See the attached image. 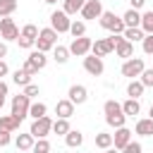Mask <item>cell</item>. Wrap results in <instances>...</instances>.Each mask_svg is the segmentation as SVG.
Here are the masks:
<instances>
[{
	"mask_svg": "<svg viewBox=\"0 0 153 153\" xmlns=\"http://www.w3.org/2000/svg\"><path fill=\"white\" fill-rule=\"evenodd\" d=\"M84 69L91 74V76H100L103 74V69H105V65H103V57H98V55H84Z\"/></svg>",
	"mask_w": 153,
	"mask_h": 153,
	"instance_id": "obj_11",
	"label": "cell"
},
{
	"mask_svg": "<svg viewBox=\"0 0 153 153\" xmlns=\"http://www.w3.org/2000/svg\"><path fill=\"white\" fill-rule=\"evenodd\" d=\"M53 60H55L57 65H65V62L69 60V48H65V45H55V48H53Z\"/></svg>",
	"mask_w": 153,
	"mask_h": 153,
	"instance_id": "obj_27",
	"label": "cell"
},
{
	"mask_svg": "<svg viewBox=\"0 0 153 153\" xmlns=\"http://www.w3.org/2000/svg\"><path fill=\"white\" fill-rule=\"evenodd\" d=\"M122 112H124L127 117H136V115L141 112V103H139V98H127V100L122 103Z\"/></svg>",
	"mask_w": 153,
	"mask_h": 153,
	"instance_id": "obj_18",
	"label": "cell"
},
{
	"mask_svg": "<svg viewBox=\"0 0 153 153\" xmlns=\"http://www.w3.org/2000/svg\"><path fill=\"white\" fill-rule=\"evenodd\" d=\"M129 2H131V7H134V10H141V7L146 5V0H129Z\"/></svg>",
	"mask_w": 153,
	"mask_h": 153,
	"instance_id": "obj_44",
	"label": "cell"
},
{
	"mask_svg": "<svg viewBox=\"0 0 153 153\" xmlns=\"http://www.w3.org/2000/svg\"><path fill=\"white\" fill-rule=\"evenodd\" d=\"M29 105H31V98L22 91L19 96H14V98H12V112H10V115L22 124V122H24V117L29 115Z\"/></svg>",
	"mask_w": 153,
	"mask_h": 153,
	"instance_id": "obj_3",
	"label": "cell"
},
{
	"mask_svg": "<svg viewBox=\"0 0 153 153\" xmlns=\"http://www.w3.org/2000/svg\"><path fill=\"white\" fill-rule=\"evenodd\" d=\"M14 146H17L19 151H31V146H33V136H31V131H29V134H19V136L14 139Z\"/></svg>",
	"mask_w": 153,
	"mask_h": 153,
	"instance_id": "obj_26",
	"label": "cell"
},
{
	"mask_svg": "<svg viewBox=\"0 0 153 153\" xmlns=\"http://www.w3.org/2000/svg\"><path fill=\"white\" fill-rule=\"evenodd\" d=\"M103 112H105V122L110 127H122L127 122V115L122 112V103H117V100H105Z\"/></svg>",
	"mask_w": 153,
	"mask_h": 153,
	"instance_id": "obj_1",
	"label": "cell"
},
{
	"mask_svg": "<svg viewBox=\"0 0 153 153\" xmlns=\"http://www.w3.org/2000/svg\"><path fill=\"white\" fill-rule=\"evenodd\" d=\"M143 84H141V79H131L129 84H127V96L129 98H141L143 96Z\"/></svg>",
	"mask_w": 153,
	"mask_h": 153,
	"instance_id": "obj_21",
	"label": "cell"
},
{
	"mask_svg": "<svg viewBox=\"0 0 153 153\" xmlns=\"http://www.w3.org/2000/svg\"><path fill=\"white\" fill-rule=\"evenodd\" d=\"M84 2H86V0H65V7H62V10H65L67 14H76V12L84 7Z\"/></svg>",
	"mask_w": 153,
	"mask_h": 153,
	"instance_id": "obj_31",
	"label": "cell"
},
{
	"mask_svg": "<svg viewBox=\"0 0 153 153\" xmlns=\"http://www.w3.org/2000/svg\"><path fill=\"white\" fill-rule=\"evenodd\" d=\"M43 2H48V5H55V2H57V0H43Z\"/></svg>",
	"mask_w": 153,
	"mask_h": 153,
	"instance_id": "obj_49",
	"label": "cell"
},
{
	"mask_svg": "<svg viewBox=\"0 0 153 153\" xmlns=\"http://www.w3.org/2000/svg\"><path fill=\"white\" fill-rule=\"evenodd\" d=\"M31 76H33V74H29V72L22 67V69H17V72L12 74V81H14L17 86H26V84H31Z\"/></svg>",
	"mask_w": 153,
	"mask_h": 153,
	"instance_id": "obj_28",
	"label": "cell"
},
{
	"mask_svg": "<svg viewBox=\"0 0 153 153\" xmlns=\"http://www.w3.org/2000/svg\"><path fill=\"white\" fill-rule=\"evenodd\" d=\"M91 38L84 33V36H76L72 43H69V55H79V57H84L86 53H91Z\"/></svg>",
	"mask_w": 153,
	"mask_h": 153,
	"instance_id": "obj_10",
	"label": "cell"
},
{
	"mask_svg": "<svg viewBox=\"0 0 153 153\" xmlns=\"http://www.w3.org/2000/svg\"><path fill=\"white\" fill-rule=\"evenodd\" d=\"M112 50H115V43L110 41V36H108V38H98V41L91 43V53L98 55V57H105V55H110Z\"/></svg>",
	"mask_w": 153,
	"mask_h": 153,
	"instance_id": "obj_14",
	"label": "cell"
},
{
	"mask_svg": "<svg viewBox=\"0 0 153 153\" xmlns=\"http://www.w3.org/2000/svg\"><path fill=\"white\" fill-rule=\"evenodd\" d=\"M55 115L57 117H72L74 115V103L69 100V98H62V100H57V105H55Z\"/></svg>",
	"mask_w": 153,
	"mask_h": 153,
	"instance_id": "obj_17",
	"label": "cell"
},
{
	"mask_svg": "<svg viewBox=\"0 0 153 153\" xmlns=\"http://www.w3.org/2000/svg\"><path fill=\"white\" fill-rule=\"evenodd\" d=\"M0 129H5V131H14V129H19V122H17L12 115H0Z\"/></svg>",
	"mask_w": 153,
	"mask_h": 153,
	"instance_id": "obj_29",
	"label": "cell"
},
{
	"mask_svg": "<svg viewBox=\"0 0 153 153\" xmlns=\"http://www.w3.org/2000/svg\"><path fill=\"white\" fill-rule=\"evenodd\" d=\"M50 129H53V120L48 117V115H43V117H36L33 120V124H31V136L33 139H43V136H48L50 134Z\"/></svg>",
	"mask_w": 153,
	"mask_h": 153,
	"instance_id": "obj_7",
	"label": "cell"
},
{
	"mask_svg": "<svg viewBox=\"0 0 153 153\" xmlns=\"http://www.w3.org/2000/svg\"><path fill=\"white\" fill-rule=\"evenodd\" d=\"M55 45H57V31H55L53 26H48V29H38L36 48H38V50H43V53H48V50H53Z\"/></svg>",
	"mask_w": 153,
	"mask_h": 153,
	"instance_id": "obj_2",
	"label": "cell"
},
{
	"mask_svg": "<svg viewBox=\"0 0 153 153\" xmlns=\"http://www.w3.org/2000/svg\"><path fill=\"white\" fill-rule=\"evenodd\" d=\"M2 57H7V43L5 41H0V60Z\"/></svg>",
	"mask_w": 153,
	"mask_h": 153,
	"instance_id": "obj_45",
	"label": "cell"
},
{
	"mask_svg": "<svg viewBox=\"0 0 153 153\" xmlns=\"http://www.w3.org/2000/svg\"><path fill=\"white\" fill-rule=\"evenodd\" d=\"M17 10V0H0V17H10Z\"/></svg>",
	"mask_w": 153,
	"mask_h": 153,
	"instance_id": "obj_32",
	"label": "cell"
},
{
	"mask_svg": "<svg viewBox=\"0 0 153 153\" xmlns=\"http://www.w3.org/2000/svg\"><path fill=\"white\" fill-rule=\"evenodd\" d=\"M136 134L139 136H153V120L151 117H143L136 122Z\"/></svg>",
	"mask_w": 153,
	"mask_h": 153,
	"instance_id": "obj_23",
	"label": "cell"
},
{
	"mask_svg": "<svg viewBox=\"0 0 153 153\" xmlns=\"http://www.w3.org/2000/svg\"><path fill=\"white\" fill-rule=\"evenodd\" d=\"M45 112H48V105H45V103H31V105H29V115H31L33 120H36V117H43Z\"/></svg>",
	"mask_w": 153,
	"mask_h": 153,
	"instance_id": "obj_30",
	"label": "cell"
},
{
	"mask_svg": "<svg viewBox=\"0 0 153 153\" xmlns=\"http://www.w3.org/2000/svg\"><path fill=\"white\" fill-rule=\"evenodd\" d=\"M22 36H29V38H36V36H38V26H33V24H26V26L22 29Z\"/></svg>",
	"mask_w": 153,
	"mask_h": 153,
	"instance_id": "obj_40",
	"label": "cell"
},
{
	"mask_svg": "<svg viewBox=\"0 0 153 153\" xmlns=\"http://www.w3.org/2000/svg\"><path fill=\"white\" fill-rule=\"evenodd\" d=\"M69 24H72V19H69V14H67L65 10H55V12L50 14V26H53L57 33H67V31H69Z\"/></svg>",
	"mask_w": 153,
	"mask_h": 153,
	"instance_id": "obj_8",
	"label": "cell"
},
{
	"mask_svg": "<svg viewBox=\"0 0 153 153\" xmlns=\"http://www.w3.org/2000/svg\"><path fill=\"white\" fill-rule=\"evenodd\" d=\"M141 29H143V33H153V12L141 14Z\"/></svg>",
	"mask_w": 153,
	"mask_h": 153,
	"instance_id": "obj_33",
	"label": "cell"
},
{
	"mask_svg": "<svg viewBox=\"0 0 153 153\" xmlns=\"http://www.w3.org/2000/svg\"><path fill=\"white\" fill-rule=\"evenodd\" d=\"M131 134H134V131H129L124 124H122V127H115V134H112V146H115L117 151H122V148H124V143L131 139Z\"/></svg>",
	"mask_w": 153,
	"mask_h": 153,
	"instance_id": "obj_16",
	"label": "cell"
},
{
	"mask_svg": "<svg viewBox=\"0 0 153 153\" xmlns=\"http://www.w3.org/2000/svg\"><path fill=\"white\" fill-rule=\"evenodd\" d=\"M12 131H5V129H0V148H5V146H10V141H12V136H10Z\"/></svg>",
	"mask_w": 153,
	"mask_h": 153,
	"instance_id": "obj_42",
	"label": "cell"
},
{
	"mask_svg": "<svg viewBox=\"0 0 153 153\" xmlns=\"http://www.w3.org/2000/svg\"><path fill=\"white\" fill-rule=\"evenodd\" d=\"M122 22H124V26H141V12L134 10V7H129L122 14Z\"/></svg>",
	"mask_w": 153,
	"mask_h": 153,
	"instance_id": "obj_19",
	"label": "cell"
},
{
	"mask_svg": "<svg viewBox=\"0 0 153 153\" xmlns=\"http://www.w3.org/2000/svg\"><path fill=\"white\" fill-rule=\"evenodd\" d=\"M7 74H10V67H7V62H5V60H0V79H2V76H7Z\"/></svg>",
	"mask_w": 153,
	"mask_h": 153,
	"instance_id": "obj_43",
	"label": "cell"
},
{
	"mask_svg": "<svg viewBox=\"0 0 153 153\" xmlns=\"http://www.w3.org/2000/svg\"><path fill=\"white\" fill-rule=\"evenodd\" d=\"M17 43H19V48H24V50H31L33 45H36V38H29V36H17Z\"/></svg>",
	"mask_w": 153,
	"mask_h": 153,
	"instance_id": "obj_36",
	"label": "cell"
},
{
	"mask_svg": "<svg viewBox=\"0 0 153 153\" xmlns=\"http://www.w3.org/2000/svg\"><path fill=\"white\" fill-rule=\"evenodd\" d=\"M96 148H100V151H108V148H112V134L98 131V134H96Z\"/></svg>",
	"mask_w": 153,
	"mask_h": 153,
	"instance_id": "obj_25",
	"label": "cell"
},
{
	"mask_svg": "<svg viewBox=\"0 0 153 153\" xmlns=\"http://www.w3.org/2000/svg\"><path fill=\"white\" fill-rule=\"evenodd\" d=\"M143 60L141 57H127L124 65H122V76H129V79H136L141 72H143Z\"/></svg>",
	"mask_w": 153,
	"mask_h": 153,
	"instance_id": "obj_9",
	"label": "cell"
},
{
	"mask_svg": "<svg viewBox=\"0 0 153 153\" xmlns=\"http://www.w3.org/2000/svg\"><path fill=\"white\" fill-rule=\"evenodd\" d=\"M148 117H151V120H153V105H151V110H148Z\"/></svg>",
	"mask_w": 153,
	"mask_h": 153,
	"instance_id": "obj_48",
	"label": "cell"
},
{
	"mask_svg": "<svg viewBox=\"0 0 153 153\" xmlns=\"http://www.w3.org/2000/svg\"><path fill=\"white\" fill-rule=\"evenodd\" d=\"M67 98H69L74 105H81V103H86V100H88V88H86V86H81V84H72V86H69V91H67Z\"/></svg>",
	"mask_w": 153,
	"mask_h": 153,
	"instance_id": "obj_15",
	"label": "cell"
},
{
	"mask_svg": "<svg viewBox=\"0 0 153 153\" xmlns=\"http://www.w3.org/2000/svg\"><path fill=\"white\" fill-rule=\"evenodd\" d=\"M139 79H141V84L148 88V86H153V69H146L143 67V72L139 74Z\"/></svg>",
	"mask_w": 153,
	"mask_h": 153,
	"instance_id": "obj_38",
	"label": "cell"
},
{
	"mask_svg": "<svg viewBox=\"0 0 153 153\" xmlns=\"http://www.w3.org/2000/svg\"><path fill=\"white\" fill-rule=\"evenodd\" d=\"M65 143H67L69 148H79V146L84 143V134H81L79 129H69V131L65 134Z\"/></svg>",
	"mask_w": 153,
	"mask_h": 153,
	"instance_id": "obj_20",
	"label": "cell"
},
{
	"mask_svg": "<svg viewBox=\"0 0 153 153\" xmlns=\"http://www.w3.org/2000/svg\"><path fill=\"white\" fill-rule=\"evenodd\" d=\"M110 41L115 43V53H117V57H124V60H127V57H131V55H134V43H131V41H127L122 33H112V36H110Z\"/></svg>",
	"mask_w": 153,
	"mask_h": 153,
	"instance_id": "obj_6",
	"label": "cell"
},
{
	"mask_svg": "<svg viewBox=\"0 0 153 153\" xmlns=\"http://www.w3.org/2000/svg\"><path fill=\"white\" fill-rule=\"evenodd\" d=\"M79 12H81L84 19H98V17L103 14V2H100V0H86Z\"/></svg>",
	"mask_w": 153,
	"mask_h": 153,
	"instance_id": "obj_12",
	"label": "cell"
},
{
	"mask_svg": "<svg viewBox=\"0 0 153 153\" xmlns=\"http://www.w3.org/2000/svg\"><path fill=\"white\" fill-rule=\"evenodd\" d=\"M122 36H124L127 41L136 43V41H141V38H143V29H141V26H127V29L122 31Z\"/></svg>",
	"mask_w": 153,
	"mask_h": 153,
	"instance_id": "obj_24",
	"label": "cell"
},
{
	"mask_svg": "<svg viewBox=\"0 0 153 153\" xmlns=\"http://www.w3.org/2000/svg\"><path fill=\"white\" fill-rule=\"evenodd\" d=\"M100 19V26L105 29V31H110V33H122L127 26H124V22H122V17H117L115 12H105L103 10V14L98 17Z\"/></svg>",
	"mask_w": 153,
	"mask_h": 153,
	"instance_id": "obj_5",
	"label": "cell"
},
{
	"mask_svg": "<svg viewBox=\"0 0 153 153\" xmlns=\"http://www.w3.org/2000/svg\"><path fill=\"white\" fill-rule=\"evenodd\" d=\"M0 96H7V84L0 79Z\"/></svg>",
	"mask_w": 153,
	"mask_h": 153,
	"instance_id": "obj_46",
	"label": "cell"
},
{
	"mask_svg": "<svg viewBox=\"0 0 153 153\" xmlns=\"http://www.w3.org/2000/svg\"><path fill=\"white\" fill-rule=\"evenodd\" d=\"M69 129H72V127H69V120H67V117H57V120L53 122V129H50V134L65 136V134H67Z\"/></svg>",
	"mask_w": 153,
	"mask_h": 153,
	"instance_id": "obj_22",
	"label": "cell"
},
{
	"mask_svg": "<svg viewBox=\"0 0 153 153\" xmlns=\"http://www.w3.org/2000/svg\"><path fill=\"white\" fill-rule=\"evenodd\" d=\"M141 45H143V53L146 55H153V33H143Z\"/></svg>",
	"mask_w": 153,
	"mask_h": 153,
	"instance_id": "obj_37",
	"label": "cell"
},
{
	"mask_svg": "<svg viewBox=\"0 0 153 153\" xmlns=\"http://www.w3.org/2000/svg\"><path fill=\"white\" fill-rule=\"evenodd\" d=\"M2 105H5V96H0V110H2Z\"/></svg>",
	"mask_w": 153,
	"mask_h": 153,
	"instance_id": "obj_47",
	"label": "cell"
},
{
	"mask_svg": "<svg viewBox=\"0 0 153 153\" xmlns=\"http://www.w3.org/2000/svg\"><path fill=\"white\" fill-rule=\"evenodd\" d=\"M69 33H72L74 38H76V36H84V33H86V22H76V19H74V22L69 24Z\"/></svg>",
	"mask_w": 153,
	"mask_h": 153,
	"instance_id": "obj_34",
	"label": "cell"
},
{
	"mask_svg": "<svg viewBox=\"0 0 153 153\" xmlns=\"http://www.w3.org/2000/svg\"><path fill=\"white\" fill-rule=\"evenodd\" d=\"M31 151H36V153H48V151H50V143L45 141V136H43V139H36L33 146H31Z\"/></svg>",
	"mask_w": 153,
	"mask_h": 153,
	"instance_id": "obj_35",
	"label": "cell"
},
{
	"mask_svg": "<svg viewBox=\"0 0 153 153\" xmlns=\"http://www.w3.org/2000/svg\"><path fill=\"white\" fill-rule=\"evenodd\" d=\"M48 65V55L43 53V50H31L29 53V57H26V62H24V69L29 72V74H38L43 67Z\"/></svg>",
	"mask_w": 153,
	"mask_h": 153,
	"instance_id": "obj_4",
	"label": "cell"
},
{
	"mask_svg": "<svg viewBox=\"0 0 153 153\" xmlns=\"http://www.w3.org/2000/svg\"><path fill=\"white\" fill-rule=\"evenodd\" d=\"M0 36H2L5 41H17L19 29H17L14 19H10V17H2V19H0Z\"/></svg>",
	"mask_w": 153,
	"mask_h": 153,
	"instance_id": "obj_13",
	"label": "cell"
},
{
	"mask_svg": "<svg viewBox=\"0 0 153 153\" xmlns=\"http://www.w3.org/2000/svg\"><path fill=\"white\" fill-rule=\"evenodd\" d=\"M22 88H24V93H26L29 98H33V96H38V93H41V88H38L36 84H26V86H22Z\"/></svg>",
	"mask_w": 153,
	"mask_h": 153,
	"instance_id": "obj_41",
	"label": "cell"
},
{
	"mask_svg": "<svg viewBox=\"0 0 153 153\" xmlns=\"http://www.w3.org/2000/svg\"><path fill=\"white\" fill-rule=\"evenodd\" d=\"M141 148H143L141 143H136V141H131V139H129V141L124 143V148H122V151H124V153H141Z\"/></svg>",
	"mask_w": 153,
	"mask_h": 153,
	"instance_id": "obj_39",
	"label": "cell"
}]
</instances>
